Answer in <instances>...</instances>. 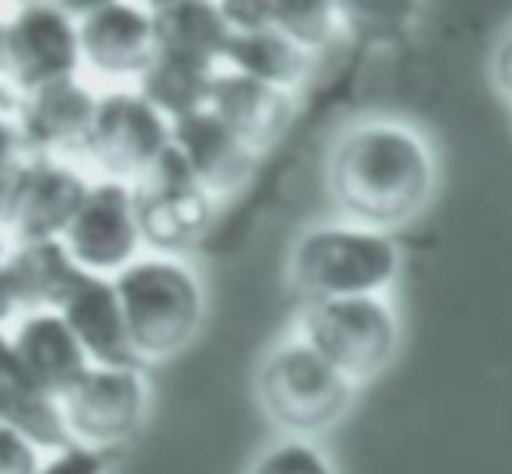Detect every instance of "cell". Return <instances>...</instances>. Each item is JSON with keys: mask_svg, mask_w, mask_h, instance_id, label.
I'll list each match as a JSON object with an SVG mask.
<instances>
[{"mask_svg": "<svg viewBox=\"0 0 512 474\" xmlns=\"http://www.w3.org/2000/svg\"><path fill=\"white\" fill-rule=\"evenodd\" d=\"M112 283L140 366L178 356L203 328L206 286L185 258L147 251Z\"/></svg>", "mask_w": 512, "mask_h": 474, "instance_id": "cell-2", "label": "cell"}, {"mask_svg": "<svg viewBox=\"0 0 512 474\" xmlns=\"http://www.w3.org/2000/svg\"><path fill=\"white\" fill-rule=\"evenodd\" d=\"M248 474H335V468H331L328 454L317 443L286 436V440L265 447L251 461Z\"/></svg>", "mask_w": 512, "mask_h": 474, "instance_id": "cell-24", "label": "cell"}, {"mask_svg": "<svg viewBox=\"0 0 512 474\" xmlns=\"http://www.w3.org/2000/svg\"><path fill=\"white\" fill-rule=\"evenodd\" d=\"M175 122L150 105L136 88L98 91V112L91 122L84 157L115 182H140L171 150Z\"/></svg>", "mask_w": 512, "mask_h": 474, "instance_id": "cell-6", "label": "cell"}, {"mask_svg": "<svg viewBox=\"0 0 512 474\" xmlns=\"http://www.w3.org/2000/svg\"><path fill=\"white\" fill-rule=\"evenodd\" d=\"M11 251H14V241H11V234H7L4 217H0V265H7V258H11Z\"/></svg>", "mask_w": 512, "mask_h": 474, "instance_id": "cell-32", "label": "cell"}, {"mask_svg": "<svg viewBox=\"0 0 512 474\" xmlns=\"http://www.w3.org/2000/svg\"><path fill=\"white\" fill-rule=\"evenodd\" d=\"M133 203L150 255L182 258V251L196 248L216 220V199L199 185L175 147L133 182Z\"/></svg>", "mask_w": 512, "mask_h": 474, "instance_id": "cell-7", "label": "cell"}, {"mask_svg": "<svg viewBox=\"0 0 512 474\" xmlns=\"http://www.w3.org/2000/svg\"><path fill=\"white\" fill-rule=\"evenodd\" d=\"M0 422L25 433L42 454L74 447V436L63 419V408L53 394L35 387L28 377H14L0 384Z\"/></svg>", "mask_w": 512, "mask_h": 474, "instance_id": "cell-22", "label": "cell"}, {"mask_svg": "<svg viewBox=\"0 0 512 474\" xmlns=\"http://www.w3.org/2000/svg\"><path fill=\"white\" fill-rule=\"evenodd\" d=\"M436 157L408 122H363L331 147L328 196L338 213L370 231L405 227L429 206Z\"/></svg>", "mask_w": 512, "mask_h": 474, "instance_id": "cell-1", "label": "cell"}, {"mask_svg": "<svg viewBox=\"0 0 512 474\" xmlns=\"http://www.w3.org/2000/svg\"><path fill=\"white\" fill-rule=\"evenodd\" d=\"M223 18H227L230 32H258V28H269L272 25V4H255V0H227L220 4Z\"/></svg>", "mask_w": 512, "mask_h": 474, "instance_id": "cell-28", "label": "cell"}, {"mask_svg": "<svg viewBox=\"0 0 512 474\" xmlns=\"http://www.w3.org/2000/svg\"><path fill=\"white\" fill-rule=\"evenodd\" d=\"M21 318H25V307H21L18 286H14L7 265H0V328L11 325V321H21Z\"/></svg>", "mask_w": 512, "mask_h": 474, "instance_id": "cell-30", "label": "cell"}, {"mask_svg": "<svg viewBox=\"0 0 512 474\" xmlns=\"http://www.w3.org/2000/svg\"><path fill=\"white\" fill-rule=\"evenodd\" d=\"M492 81H495V88L502 91V98L512 102V32L502 35L499 49H495V56H492Z\"/></svg>", "mask_w": 512, "mask_h": 474, "instance_id": "cell-29", "label": "cell"}, {"mask_svg": "<svg viewBox=\"0 0 512 474\" xmlns=\"http://www.w3.org/2000/svg\"><path fill=\"white\" fill-rule=\"evenodd\" d=\"M216 74L220 70L213 67H199V63L175 60V56H157L133 88L171 122H182L209 109V91H213Z\"/></svg>", "mask_w": 512, "mask_h": 474, "instance_id": "cell-21", "label": "cell"}, {"mask_svg": "<svg viewBox=\"0 0 512 474\" xmlns=\"http://www.w3.org/2000/svg\"><path fill=\"white\" fill-rule=\"evenodd\" d=\"M14 377H25V370H21L18 353H14L11 332L0 328V384H7V380H14Z\"/></svg>", "mask_w": 512, "mask_h": 474, "instance_id": "cell-31", "label": "cell"}, {"mask_svg": "<svg viewBox=\"0 0 512 474\" xmlns=\"http://www.w3.org/2000/svg\"><path fill=\"white\" fill-rule=\"evenodd\" d=\"M91 185L95 182L67 157L28 154L18 175H14V189L4 210V224L14 248L18 244L60 241L67 234L70 220L81 210Z\"/></svg>", "mask_w": 512, "mask_h": 474, "instance_id": "cell-10", "label": "cell"}, {"mask_svg": "<svg viewBox=\"0 0 512 474\" xmlns=\"http://www.w3.org/2000/svg\"><path fill=\"white\" fill-rule=\"evenodd\" d=\"M310 63H314V53L300 49L290 35L272 25L258 32H230V42L223 49V70L255 77L290 95L307 81Z\"/></svg>", "mask_w": 512, "mask_h": 474, "instance_id": "cell-19", "label": "cell"}, {"mask_svg": "<svg viewBox=\"0 0 512 474\" xmlns=\"http://www.w3.org/2000/svg\"><path fill=\"white\" fill-rule=\"evenodd\" d=\"M0 81H4V18H0Z\"/></svg>", "mask_w": 512, "mask_h": 474, "instance_id": "cell-33", "label": "cell"}, {"mask_svg": "<svg viewBox=\"0 0 512 474\" xmlns=\"http://www.w3.org/2000/svg\"><path fill=\"white\" fill-rule=\"evenodd\" d=\"M7 272H11L14 286H18L25 314H32V311H56L84 269L67 255V248L60 241H42V244H18L11 251V258H7Z\"/></svg>", "mask_w": 512, "mask_h": 474, "instance_id": "cell-20", "label": "cell"}, {"mask_svg": "<svg viewBox=\"0 0 512 474\" xmlns=\"http://www.w3.org/2000/svg\"><path fill=\"white\" fill-rule=\"evenodd\" d=\"M74 443L108 450L129 443L150 412V384L143 366H91L88 377L60 398Z\"/></svg>", "mask_w": 512, "mask_h": 474, "instance_id": "cell-9", "label": "cell"}, {"mask_svg": "<svg viewBox=\"0 0 512 474\" xmlns=\"http://www.w3.org/2000/svg\"><path fill=\"white\" fill-rule=\"evenodd\" d=\"M32 154L25 143L18 122V95L0 88V171H11L18 164H25V157Z\"/></svg>", "mask_w": 512, "mask_h": 474, "instance_id": "cell-25", "label": "cell"}, {"mask_svg": "<svg viewBox=\"0 0 512 474\" xmlns=\"http://www.w3.org/2000/svg\"><path fill=\"white\" fill-rule=\"evenodd\" d=\"M98 112V91H91L81 77L56 81L32 95H18V122L32 154L67 157L88 143L91 122Z\"/></svg>", "mask_w": 512, "mask_h": 474, "instance_id": "cell-13", "label": "cell"}, {"mask_svg": "<svg viewBox=\"0 0 512 474\" xmlns=\"http://www.w3.org/2000/svg\"><path fill=\"white\" fill-rule=\"evenodd\" d=\"M300 339L352 384L373 380L398 353L401 325L384 297H342L307 304Z\"/></svg>", "mask_w": 512, "mask_h": 474, "instance_id": "cell-5", "label": "cell"}, {"mask_svg": "<svg viewBox=\"0 0 512 474\" xmlns=\"http://www.w3.org/2000/svg\"><path fill=\"white\" fill-rule=\"evenodd\" d=\"M67 255L84 272L102 279H115L126 272L136 258H143V234L136 220L133 185L98 178L84 196L77 217L70 220L67 234L60 237Z\"/></svg>", "mask_w": 512, "mask_h": 474, "instance_id": "cell-11", "label": "cell"}, {"mask_svg": "<svg viewBox=\"0 0 512 474\" xmlns=\"http://www.w3.org/2000/svg\"><path fill=\"white\" fill-rule=\"evenodd\" d=\"M39 474H108V454L74 443V447H67V450L46 454Z\"/></svg>", "mask_w": 512, "mask_h": 474, "instance_id": "cell-27", "label": "cell"}, {"mask_svg": "<svg viewBox=\"0 0 512 474\" xmlns=\"http://www.w3.org/2000/svg\"><path fill=\"white\" fill-rule=\"evenodd\" d=\"M209 112H216L234 129V136L244 147H251L262 157L293 126L297 102L290 91H279L272 84L255 81V77L234 74V70H220L213 91H209Z\"/></svg>", "mask_w": 512, "mask_h": 474, "instance_id": "cell-15", "label": "cell"}, {"mask_svg": "<svg viewBox=\"0 0 512 474\" xmlns=\"http://www.w3.org/2000/svg\"><path fill=\"white\" fill-rule=\"evenodd\" d=\"M42 461L46 454L25 433L0 422V474H39Z\"/></svg>", "mask_w": 512, "mask_h": 474, "instance_id": "cell-26", "label": "cell"}, {"mask_svg": "<svg viewBox=\"0 0 512 474\" xmlns=\"http://www.w3.org/2000/svg\"><path fill=\"white\" fill-rule=\"evenodd\" d=\"M345 7L328 0H272V28L290 35L300 49L317 53L331 46L345 25Z\"/></svg>", "mask_w": 512, "mask_h": 474, "instance_id": "cell-23", "label": "cell"}, {"mask_svg": "<svg viewBox=\"0 0 512 474\" xmlns=\"http://www.w3.org/2000/svg\"><path fill=\"white\" fill-rule=\"evenodd\" d=\"M157 35V56H175L199 67L223 70V49L230 42V25L220 4L206 0H164L150 4Z\"/></svg>", "mask_w": 512, "mask_h": 474, "instance_id": "cell-18", "label": "cell"}, {"mask_svg": "<svg viewBox=\"0 0 512 474\" xmlns=\"http://www.w3.org/2000/svg\"><path fill=\"white\" fill-rule=\"evenodd\" d=\"M401 269V251L387 234L359 224H317L290 251V283L307 304L342 297H380Z\"/></svg>", "mask_w": 512, "mask_h": 474, "instance_id": "cell-3", "label": "cell"}, {"mask_svg": "<svg viewBox=\"0 0 512 474\" xmlns=\"http://www.w3.org/2000/svg\"><path fill=\"white\" fill-rule=\"evenodd\" d=\"M56 314L81 339L84 353L91 356L95 366H140L112 279L81 272L77 283L70 286V293L60 300Z\"/></svg>", "mask_w": 512, "mask_h": 474, "instance_id": "cell-17", "label": "cell"}, {"mask_svg": "<svg viewBox=\"0 0 512 474\" xmlns=\"http://www.w3.org/2000/svg\"><path fill=\"white\" fill-rule=\"evenodd\" d=\"M14 353L25 377L56 401L70 394L95 363L84 353L81 339L56 311H32L14 325L11 332Z\"/></svg>", "mask_w": 512, "mask_h": 474, "instance_id": "cell-16", "label": "cell"}, {"mask_svg": "<svg viewBox=\"0 0 512 474\" xmlns=\"http://www.w3.org/2000/svg\"><path fill=\"white\" fill-rule=\"evenodd\" d=\"M84 70L105 81H140L157 60V35L150 7L105 0L77 14Z\"/></svg>", "mask_w": 512, "mask_h": 474, "instance_id": "cell-12", "label": "cell"}, {"mask_svg": "<svg viewBox=\"0 0 512 474\" xmlns=\"http://www.w3.org/2000/svg\"><path fill=\"white\" fill-rule=\"evenodd\" d=\"M81 70V25L63 4H21L4 18V81L14 95L81 77Z\"/></svg>", "mask_w": 512, "mask_h": 474, "instance_id": "cell-8", "label": "cell"}, {"mask_svg": "<svg viewBox=\"0 0 512 474\" xmlns=\"http://www.w3.org/2000/svg\"><path fill=\"white\" fill-rule=\"evenodd\" d=\"M171 147L182 154L189 171L199 178V185L220 203L223 196H234L251 182L258 168V154L244 147L216 112H196V116L175 122V140Z\"/></svg>", "mask_w": 512, "mask_h": 474, "instance_id": "cell-14", "label": "cell"}, {"mask_svg": "<svg viewBox=\"0 0 512 474\" xmlns=\"http://www.w3.org/2000/svg\"><path fill=\"white\" fill-rule=\"evenodd\" d=\"M352 380L342 377L304 339H286L258 366V405L286 436H317L331 429L352 405Z\"/></svg>", "mask_w": 512, "mask_h": 474, "instance_id": "cell-4", "label": "cell"}]
</instances>
